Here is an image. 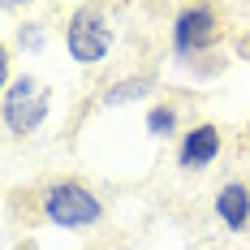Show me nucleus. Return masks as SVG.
<instances>
[{
	"instance_id": "obj_7",
	"label": "nucleus",
	"mask_w": 250,
	"mask_h": 250,
	"mask_svg": "<svg viewBox=\"0 0 250 250\" xmlns=\"http://www.w3.org/2000/svg\"><path fill=\"white\" fill-rule=\"evenodd\" d=\"M151 91H155V78H151V74H125V78H117V82L104 86L100 104H104V108H125V104L151 100Z\"/></svg>"
},
{
	"instance_id": "obj_9",
	"label": "nucleus",
	"mask_w": 250,
	"mask_h": 250,
	"mask_svg": "<svg viewBox=\"0 0 250 250\" xmlns=\"http://www.w3.org/2000/svg\"><path fill=\"white\" fill-rule=\"evenodd\" d=\"M22 48L26 52H39V48H43V26H22Z\"/></svg>"
},
{
	"instance_id": "obj_8",
	"label": "nucleus",
	"mask_w": 250,
	"mask_h": 250,
	"mask_svg": "<svg viewBox=\"0 0 250 250\" xmlns=\"http://www.w3.org/2000/svg\"><path fill=\"white\" fill-rule=\"evenodd\" d=\"M147 134L151 138H173L177 134V125H181V112H177L173 104H151L147 108ZM177 138H181V134H177Z\"/></svg>"
},
{
	"instance_id": "obj_5",
	"label": "nucleus",
	"mask_w": 250,
	"mask_h": 250,
	"mask_svg": "<svg viewBox=\"0 0 250 250\" xmlns=\"http://www.w3.org/2000/svg\"><path fill=\"white\" fill-rule=\"evenodd\" d=\"M220 151H225L220 129L211 121H199V125H190V129L177 138V168H181V173H203V168H211V164L220 160Z\"/></svg>"
},
{
	"instance_id": "obj_6",
	"label": "nucleus",
	"mask_w": 250,
	"mask_h": 250,
	"mask_svg": "<svg viewBox=\"0 0 250 250\" xmlns=\"http://www.w3.org/2000/svg\"><path fill=\"white\" fill-rule=\"evenodd\" d=\"M216 220L229 229V233H246L250 229V186L246 181H225L216 190V203H211Z\"/></svg>"
},
{
	"instance_id": "obj_10",
	"label": "nucleus",
	"mask_w": 250,
	"mask_h": 250,
	"mask_svg": "<svg viewBox=\"0 0 250 250\" xmlns=\"http://www.w3.org/2000/svg\"><path fill=\"white\" fill-rule=\"evenodd\" d=\"M121 250H129V246H121Z\"/></svg>"
},
{
	"instance_id": "obj_4",
	"label": "nucleus",
	"mask_w": 250,
	"mask_h": 250,
	"mask_svg": "<svg viewBox=\"0 0 250 250\" xmlns=\"http://www.w3.org/2000/svg\"><path fill=\"white\" fill-rule=\"evenodd\" d=\"M168 39H173V56L177 61H194V56H203V52H211L216 39H220L216 9H211V4H181V9L173 13Z\"/></svg>"
},
{
	"instance_id": "obj_2",
	"label": "nucleus",
	"mask_w": 250,
	"mask_h": 250,
	"mask_svg": "<svg viewBox=\"0 0 250 250\" xmlns=\"http://www.w3.org/2000/svg\"><path fill=\"white\" fill-rule=\"evenodd\" d=\"M39 211L43 220L56 229H91L104 220V203L91 186L82 181H52L39 199Z\"/></svg>"
},
{
	"instance_id": "obj_1",
	"label": "nucleus",
	"mask_w": 250,
	"mask_h": 250,
	"mask_svg": "<svg viewBox=\"0 0 250 250\" xmlns=\"http://www.w3.org/2000/svg\"><path fill=\"white\" fill-rule=\"evenodd\" d=\"M48 112H52V95H48V86H43L35 74H18V78L4 82V95H0V121H4L9 134H18V138L39 134L43 121H48Z\"/></svg>"
},
{
	"instance_id": "obj_3",
	"label": "nucleus",
	"mask_w": 250,
	"mask_h": 250,
	"mask_svg": "<svg viewBox=\"0 0 250 250\" xmlns=\"http://www.w3.org/2000/svg\"><path fill=\"white\" fill-rule=\"evenodd\" d=\"M112 22H108V9L100 4H78L65 22V52L74 65H100L104 56L112 52Z\"/></svg>"
}]
</instances>
